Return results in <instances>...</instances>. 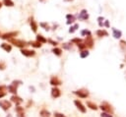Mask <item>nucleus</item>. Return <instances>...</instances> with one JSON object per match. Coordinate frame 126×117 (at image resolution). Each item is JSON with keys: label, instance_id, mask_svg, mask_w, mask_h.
Segmentation results:
<instances>
[{"label": "nucleus", "instance_id": "1", "mask_svg": "<svg viewBox=\"0 0 126 117\" xmlns=\"http://www.w3.org/2000/svg\"><path fill=\"white\" fill-rule=\"evenodd\" d=\"M9 41H10L12 44H14L15 46L20 47V48H25L26 46L30 45L29 42H27V41H25V40H23V39H18V38H11V39H9Z\"/></svg>", "mask_w": 126, "mask_h": 117}, {"label": "nucleus", "instance_id": "2", "mask_svg": "<svg viewBox=\"0 0 126 117\" xmlns=\"http://www.w3.org/2000/svg\"><path fill=\"white\" fill-rule=\"evenodd\" d=\"M99 108L103 111V112H107V113H110V114H113V108L112 106L107 103V102H102L99 106Z\"/></svg>", "mask_w": 126, "mask_h": 117}, {"label": "nucleus", "instance_id": "3", "mask_svg": "<svg viewBox=\"0 0 126 117\" xmlns=\"http://www.w3.org/2000/svg\"><path fill=\"white\" fill-rule=\"evenodd\" d=\"M74 94H76L77 96H79L81 98H87L89 96V91L86 88H81V89L75 90L74 91Z\"/></svg>", "mask_w": 126, "mask_h": 117}, {"label": "nucleus", "instance_id": "4", "mask_svg": "<svg viewBox=\"0 0 126 117\" xmlns=\"http://www.w3.org/2000/svg\"><path fill=\"white\" fill-rule=\"evenodd\" d=\"M21 53L26 56V57H32L35 55V51L34 50H31V49H26V48H21Z\"/></svg>", "mask_w": 126, "mask_h": 117}, {"label": "nucleus", "instance_id": "5", "mask_svg": "<svg viewBox=\"0 0 126 117\" xmlns=\"http://www.w3.org/2000/svg\"><path fill=\"white\" fill-rule=\"evenodd\" d=\"M18 31H11V32H6V33H4V34H2L0 37L2 38V39H11V38H13V37H15V36H17L18 35Z\"/></svg>", "mask_w": 126, "mask_h": 117}, {"label": "nucleus", "instance_id": "6", "mask_svg": "<svg viewBox=\"0 0 126 117\" xmlns=\"http://www.w3.org/2000/svg\"><path fill=\"white\" fill-rule=\"evenodd\" d=\"M84 43L86 44V47L87 48H93L94 47V39L92 37V34L91 35H87Z\"/></svg>", "mask_w": 126, "mask_h": 117}, {"label": "nucleus", "instance_id": "7", "mask_svg": "<svg viewBox=\"0 0 126 117\" xmlns=\"http://www.w3.org/2000/svg\"><path fill=\"white\" fill-rule=\"evenodd\" d=\"M74 104L76 105V107L82 112V113H86V111H87V109H86V107L84 106V104L79 100V99H76V100H74Z\"/></svg>", "mask_w": 126, "mask_h": 117}, {"label": "nucleus", "instance_id": "8", "mask_svg": "<svg viewBox=\"0 0 126 117\" xmlns=\"http://www.w3.org/2000/svg\"><path fill=\"white\" fill-rule=\"evenodd\" d=\"M50 85L51 86H53V87H57V86H60L61 84H62V82H61V80L58 78V77H56V76H53V77H51V79H50Z\"/></svg>", "mask_w": 126, "mask_h": 117}, {"label": "nucleus", "instance_id": "9", "mask_svg": "<svg viewBox=\"0 0 126 117\" xmlns=\"http://www.w3.org/2000/svg\"><path fill=\"white\" fill-rule=\"evenodd\" d=\"M60 95H61V90L58 88L53 87L51 88V96L53 98H58V97H60Z\"/></svg>", "mask_w": 126, "mask_h": 117}, {"label": "nucleus", "instance_id": "10", "mask_svg": "<svg viewBox=\"0 0 126 117\" xmlns=\"http://www.w3.org/2000/svg\"><path fill=\"white\" fill-rule=\"evenodd\" d=\"M11 105H12L11 102L8 101V100H2V101H0V107H1L3 110H5V111H7L8 109H10Z\"/></svg>", "mask_w": 126, "mask_h": 117}, {"label": "nucleus", "instance_id": "11", "mask_svg": "<svg viewBox=\"0 0 126 117\" xmlns=\"http://www.w3.org/2000/svg\"><path fill=\"white\" fill-rule=\"evenodd\" d=\"M11 101L14 102L16 105H19V104H21L23 102V99L20 96H18L17 94H14V95L11 96Z\"/></svg>", "mask_w": 126, "mask_h": 117}, {"label": "nucleus", "instance_id": "12", "mask_svg": "<svg viewBox=\"0 0 126 117\" xmlns=\"http://www.w3.org/2000/svg\"><path fill=\"white\" fill-rule=\"evenodd\" d=\"M79 19L82 20V21H86V20L89 19V14H88L87 10L84 9V10L81 11V13H80V15H79Z\"/></svg>", "mask_w": 126, "mask_h": 117}, {"label": "nucleus", "instance_id": "13", "mask_svg": "<svg viewBox=\"0 0 126 117\" xmlns=\"http://www.w3.org/2000/svg\"><path fill=\"white\" fill-rule=\"evenodd\" d=\"M30 25H31V28H32V31L33 32H36V30H37V24H36V22L33 20V18H31V21H30Z\"/></svg>", "mask_w": 126, "mask_h": 117}, {"label": "nucleus", "instance_id": "14", "mask_svg": "<svg viewBox=\"0 0 126 117\" xmlns=\"http://www.w3.org/2000/svg\"><path fill=\"white\" fill-rule=\"evenodd\" d=\"M7 88H8V90H9V92H11V93H13V94H17V89H18V87H17V86L11 84L9 87H7Z\"/></svg>", "mask_w": 126, "mask_h": 117}, {"label": "nucleus", "instance_id": "15", "mask_svg": "<svg viewBox=\"0 0 126 117\" xmlns=\"http://www.w3.org/2000/svg\"><path fill=\"white\" fill-rule=\"evenodd\" d=\"M16 112H17V114H18L19 117H25V112H24V108H23V107L17 105V107H16Z\"/></svg>", "mask_w": 126, "mask_h": 117}, {"label": "nucleus", "instance_id": "16", "mask_svg": "<svg viewBox=\"0 0 126 117\" xmlns=\"http://www.w3.org/2000/svg\"><path fill=\"white\" fill-rule=\"evenodd\" d=\"M1 48L4 49L6 52H10V51L12 50V46H11V44H8V43H5V42H3V43L1 44Z\"/></svg>", "mask_w": 126, "mask_h": 117}, {"label": "nucleus", "instance_id": "17", "mask_svg": "<svg viewBox=\"0 0 126 117\" xmlns=\"http://www.w3.org/2000/svg\"><path fill=\"white\" fill-rule=\"evenodd\" d=\"M96 35L99 36V37L107 36V35H108V32H107L105 29H98V30H96Z\"/></svg>", "mask_w": 126, "mask_h": 117}, {"label": "nucleus", "instance_id": "18", "mask_svg": "<svg viewBox=\"0 0 126 117\" xmlns=\"http://www.w3.org/2000/svg\"><path fill=\"white\" fill-rule=\"evenodd\" d=\"M29 44L32 45V46H33V47H35V48H39V47H41V45H42V43L39 42V41H37V40H36V41H30Z\"/></svg>", "mask_w": 126, "mask_h": 117}, {"label": "nucleus", "instance_id": "19", "mask_svg": "<svg viewBox=\"0 0 126 117\" xmlns=\"http://www.w3.org/2000/svg\"><path fill=\"white\" fill-rule=\"evenodd\" d=\"M87 106L89 107V108H91L92 110H97V106H96V104H94V102H92V101H88L87 102Z\"/></svg>", "mask_w": 126, "mask_h": 117}, {"label": "nucleus", "instance_id": "20", "mask_svg": "<svg viewBox=\"0 0 126 117\" xmlns=\"http://www.w3.org/2000/svg\"><path fill=\"white\" fill-rule=\"evenodd\" d=\"M36 40L39 41V42H41V43H45V42H47V39H46L43 35H41V34H37V35H36Z\"/></svg>", "mask_w": 126, "mask_h": 117}, {"label": "nucleus", "instance_id": "21", "mask_svg": "<svg viewBox=\"0 0 126 117\" xmlns=\"http://www.w3.org/2000/svg\"><path fill=\"white\" fill-rule=\"evenodd\" d=\"M39 115H40V117H50V112L47 111L46 109H42L40 111Z\"/></svg>", "mask_w": 126, "mask_h": 117}, {"label": "nucleus", "instance_id": "22", "mask_svg": "<svg viewBox=\"0 0 126 117\" xmlns=\"http://www.w3.org/2000/svg\"><path fill=\"white\" fill-rule=\"evenodd\" d=\"M89 54H90L89 50L83 49V50H81V52H80V57H81V58H86L87 56H89Z\"/></svg>", "mask_w": 126, "mask_h": 117}, {"label": "nucleus", "instance_id": "23", "mask_svg": "<svg viewBox=\"0 0 126 117\" xmlns=\"http://www.w3.org/2000/svg\"><path fill=\"white\" fill-rule=\"evenodd\" d=\"M66 18H67V24L68 25H70V24H72V23H74V21H75V17L73 16V15H70V14H68L67 16H66Z\"/></svg>", "mask_w": 126, "mask_h": 117}, {"label": "nucleus", "instance_id": "24", "mask_svg": "<svg viewBox=\"0 0 126 117\" xmlns=\"http://www.w3.org/2000/svg\"><path fill=\"white\" fill-rule=\"evenodd\" d=\"M2 4L5 5V6H7V7H13L14 6V2L12 0H3Z\"/></svg>", "mask_w": 126, "mask_h": 117}, {"label": "nucleus", "instance_id": "25", "mask_svg": "<svg viewBox=\"0 0 126 117\" xmlns=\"http://www.w3.org/2000/svg\"><path fill=\"white\" fill-rule=\"evenodd\" d=\"M112 30H113V36L115 37V38H120V36H121V31L120 30H117L116 29H112Z\"/></svg>", "mask_w": 126, "mask_h": 117}, {"label": "nucleus", "instance_id": "26", "mask_svg": "<svg viewBox=\"0 0 126 117\" xmlns=\"http://www.w3.org/2000/svg\"><path fill=\"white\" fill-rule=\"evenodd\" d=\"M52 52H53L55 55H57V56H61V54H62V49H61V48H58V47H55V48L52 49Z\"/></svg>", "mask_w": 126, "mask_h": 117}, {"label": "nucleus", "instance_id": "27", "mask_svg": "<svg viewBox=\"0 0 126 117\" xmlns=\"http://www.w3.org/2000/svg\"><path fill=\"white\" fill-rule=\"evenodd\" d=\"M78 28H79V25H78V24H75L74 26H72V27L70 28V29H69V32L73 33V32H74V31H75V30H76Z\"/></svg>", "mask_w": 126, "mask_h": 117}, {"label": "nucleus", "instance_id": "28", "mask_svg": "<svg viewBox=\"0 0 126 117\" xmlns=\"http://www.w3.org/2000/svg\"><path fill=\"white\" fill-rule=\"evenodd\" d=\"M77 46H78V47H79V49H81V50H83V49H86V48H87V47H86V44H85L83 41H82V42H80V43H78V44H77Z\"/></svg>", "mask_w": 126, "mask_h": 117}, {"label": "nucleus", "instance_id": "29", "mask_svg": "<svg viewBox=\"0 0 126 117\" xmlns=\"http://www.w3.org/2000/svg\"><path fill=\"white\" fill-rule=\"evenodd\" d=\"M63 47H64L65 49L70 50V49L72 48V42H69V43H64V44H63Z\"/></svg>", "mask_w": 126, "mask_h": 117}, {"label": "nucleus", "instance_id": "30", "mask_svg": "<svg viewBox=\"0 0 126 117\" xmlns=\"http://www.w3.org/2000/svg\"><path fill=\"white\" fill-rule=\"evenodd\" d=\"M81 34L82 35H91V31L90 30H88V29H84V30H82L81 31Z\"/></svg>", "mask_w": 126, "mask_h": 117}, {"label": "nucleus", "instance_id": "31", "mask_svg": "<svg viewBox=\"0 0 126 117\" xmlns=\"http://www.w3.org/2000/svg\"><path fill=\"white\" fill-rule=\"evenodd\" d=\"M83 40L81 39V38H73L72 40H71V42L72 43H76V44H78V43H80V42H82Z\"/></svg>", "mask_w": 126, "mask_h": 117}, {"label": "nucleus", "instance_id": "32", "mask_svg": "<svg viewBox=\"0 0 126 117\" xmlns=\"http://www.w3.org/2000/svg\"><path fill=\"white\" fill-rule=\"evenodd\" d=\"M100 116L101 117H112V114H110V113H107V112H101V114H100Z\"/></svg>", "mask_w": 126, "mask_h": 117}, {"label": "nucleus", "instance_id": "33", "mask_svg": "<svg viewBox=\"0 0 126 117\" xmlns=\"http://www.w3.org/2000/svg\"><path fill=\"white\" fill-rule=\"evenodd\" d=\"M40 27H41V28H43L45 30H48V29H49L48 25H47V24H45V23H41V24H40Z\"/></svg>", "mask_w": 126, "mask_h": 117}, {"label": "nucleus", "instance_id": "34", "mask_svg": "<svg viewBox=\"0 0 126 117\" xmlns=\"http://www.w3.org/2000/svg\"><path fill=\"white\" fill-rule=\"evenodd\" d=\"M6 68V63L4 61H0V70H5Z\"/></svg>", "mask_w": 126, "mask_h": 117}, {"label": "nucleus", "instance_id": "35", "mask_svg": "<svg viewBox=\"0 0 126 117\" xmlns=\"http://www.w3.org/2000/svg\"><path fill=\"white\" fill-rule=\"evenodd\" d=\"M54 117H66L64 114L59 113V112H54Z\"/></svg>", "mask_w": 126, "mask_h": 117}, {"label": "nucleus", "instance_id": "36", "mask_svg": "<svg viewBox=\"0 0 126 117\" xmlns=\"http://www.w3.org/2000/svg\"><path fill=\"white\" fill-rule=\"evenodd\" d=\"M47 41H48L51 45H53V46H56V45L58 44V43H57V41H54V40H52V39H48Z\"/></svg>", "mask_w": 126, "mask_h": 117}, {"label": "nucleus", "instance_id": "37", "mask_svg": "<svg viewBox=\"0 0 126 117\" xmlns=\"http://www.w3.org/2000/svg\"><path fill=\"white\" fill-rule=\"evenodd\" d=\"M12 84L18 87V86H20V85L22 84V81H13V82H12Z\"/></svg>", "mask_w": 126, "mask_h": 117}, {"label": "nucleus", "instance_id": "38", "mask_svg": "<svg viewBox=\"0 0 126 117\" xmlns=\"http://www.w3.org/2000/svg\"><path fill=\"white\" fill-rule=\"evenodd\" d=\"M97 21H98V25H99L100 27H102V23H101V21H103V18H102V17H98V18H97Z\"/></svg>", "mask_w": 126, "mask_h": 117}, {"label": "nucleus", "instance_id": "39", "mask_svg": "<svg viewBox=\"0 0 126 117\" xmlns=\"http://www.w3.org/2000/svg\"><path fill=\"white\" fill-rule=\"evenodd\" d=\"M6 89H8L6 86H0V91H6Z\"/></svg>", "mask_w": 126, "mask_h": 117}, {"label": "nucleus", "instance_id": "40", "mask_svg": "<svg viewBox=\"0 0 126 117\" xmlns=\"http://www.w3.org/2000/svg\"><path fill=\"white\" fill-rule=\"evenodd\" d=\"M6 95V91H0V98L4 97Z\"/></svg>", "mask_w": 126, "mask_h": 117}, {"label": "nucleus", "instance_id": "41", "mask_svg": "<svg viewBox=\"0 0 126 117\" xmlns=\"http://www.w3.org/2000/svg\"><path fill=\"white\" fill-rule=\"evenodd\" d=\"M104 25H105V27H108V26H109V25H108V22H107V21L105 22V24H104Z\"/></svg>", "mask_w": 126, "mask_h": 117}, {"label": "nucleus", "instance_id": "42", "mask_svg": "<svg viewBox=\"0 0 126 117\" xmlns=\"http://www.w3.org/2000/svg\"><path fill=\"white\" fill-rule=\"evenodd\" d=\"M64 1H66V2H69V1H73V0H64Z\"/></svg>", "mask_w": 126, "mask_h": 117}, {"label": "nucleus", "instance_id": "43", "mask_svg": "<svg viewBox=\"0 0 126 117\" xmlns=\"http://www.w3.org/2000/svg\"><path fill=\"white\" fill-rule=\"evenodd\" d=\"M1 7H2V3L0 2V8H1Z\"/></svg>", "mask_w": 126, "mask_h": 117}, {"label": "nucleus", "instance_id": "44", "mask_svg": "<svg viewBox=\"0 0 126 117\" xmlns=\"http://www.w3.org/2000/svg\"><path fill=\"white\" fill-rule=\"evenodd\" d=\"M39 1H41V2H42V1H44V0H39Z\"/></svg>", "mask_w": 126, "mask_h": 117}]
</instances>
